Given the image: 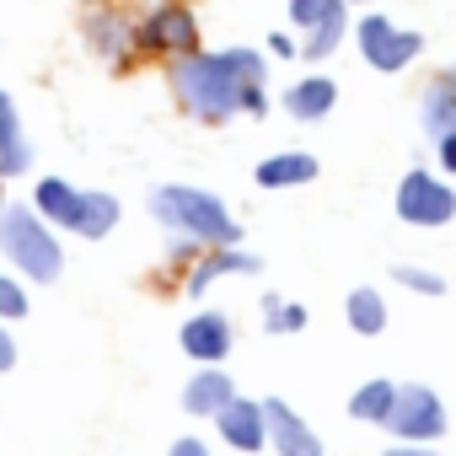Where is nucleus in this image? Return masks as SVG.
<instances>
[{
	"label": "nucleus",
	"mask_w": 456,
	"mask_h": 456,
	"mask_svg": "<svg viewBox=\"0 0 456 456\" xmlns=\"http://www.w3.org/2000/svg\"><path fill=\"white\" fill-rule=\"evenodd\" d=\"M264 76H269V65L258 49H193V54H177L167 70L177 102L204 124H225L232 113L258 118L269 108Z\"/></svg>",
	"instance_id": "1"
},
{
	"label": "nucleus",
	"mask_w": 456,
	"mask_h": 456,
	"mask_svg": "<svg viewBox=\"0 0 456 456\" xmlns=\"http://www.w3.org/2000/svg\"><path fill=\"white\" fill-rule=\"evenodd\" d=\"M151 215L167 225L177 242H193V248H237V220L209 188H193V183H167L151 193Z\"/></svg>",
	"instance_id": "2"
},
{
	"label": "nucleus",
	"mask_w": 456,
	"mask_h": 456,
	"mask_svg": "<svg viewBox=\"0 0 456 456\" xmlns=\"http://www.w3.org/2000/svg\"><path fill=\"white\" fill-rule=\"evenodd\" d=\"M0 258L28 285H54L65 269V248L54 237V225L33 204H0Z\"/></svg>",
	"instance_id": "3"
},
{
	"label": "nucleus",
	"mask_w": 456,
	"mask_h": 456,
	"mask_svg": "<svg viewBox=\"0 0 456 456\" xmlns=\"http://www.w3.org/2000/svg\"><path fill=\"white\" fill-rule=\"evenodd\" d=\"M397 220L419 225V232H435V225H451L456 220V188L424 167H413L403 183H397Z\"/></svg>",
	"instance_id": "4"
},
{
	"label": "nucleus",
	"mask_w": 456,
	"mask_h": 456,
	"mask_svg": "<svg viewBox=\"0 0 456 456\" xmlns=\"http://www.w3.org/2000/svg\"><path fill=\"white\" fill-rule=\"evenodd\" d=\"M387 429H392L397 440H408V445H435V440L445 435V403L435 397V387L408 381V387H397V397H392Z\"/></svg>",
	"instance_id": "5"
},
{
	"label": "nucleus",
	"mask_w": 456,
	"mask_h": 456,
	"mask_svg": "<svg viewBox=\"0 0 456 456\" xmlns=\"http://www.w3.org/2000/svg\"><path fill=\"white\" fill-rule=\"evenodd\" d=\"M354 38H360L365 65H370V70H387V76H392V70H403V65H413V60L424 54V33L397 28V22H392V17H381V12L360 17Z\"/></svg>",
	"instance_id": "6"
},
{
	"label": "nucleus",
	"mask_w": 456,
	"mask_h": 456,
	"mask_svg": "<svg viewBox=\"0 0 456 456\" xmlns=\"http://www.w3.org/2000/svg\"><path fill=\"white\" fill-rule=\"evenodd\" d=\"M177 344H183V354L193 365H220L225 354L237 349V328H232V317H225V312H193L183 322Z\"/></svg>",
	"instance_id": "7"
},
{
	"label": "nucleus",
	"mask_w": 456,
	"mask_h": 456,
	"mask_svg": "<svg viewBox=\"0 0 456 456\" xmlns=\"http://www.w3.org/2000/svg\"><path fill=\"white\" fill-rule=\"evenodd\" d=\"M140 44L145 49H156V54H193L199 49V17L188 12V6H156L151 17H145V28H140Z\"/></svg>",
	"instance_id": "8"
},
{
	"label": "nucleus",
	"mask_w": 456,
	"mask_h": 456,
	"mask_svg": "<svg viewBox=\"0 0 456 456\" xmlns=\"http://www.w3.org/2000/svg\"><path fill=\"white\" fill-rule=\"evenodd\" d=\"M215 429H220V440L232 445V451H242V456H253V451H264L269 445V419H264V403H253V397H232L220 413H215Z\"/></svg>",
	"instance_id": "9"
},
{
	"label": "nucleus",
	"mask_w": 456,
	"mask_h": 456,
	"mask_svg": "<svg viewBox=\"0 0 456 456\" xmlns=\"http://www.w3.org/2000/svg\"><path fill=\"white\" fill-rule=\"evenodd\" d=\"M264 419H269V445L280 456H328L322 440L312 435V424L285 403V397H264Z\"/></svg>",
	"instance_id": "10"
},
{
	"label": "nucleus",
	"mask_w": 456,
	"mask_h": 456,
	"mask_svg": "<svg viewBox=\"0 0 456 456\" xmlns=\"http://www.w3.org/2000/svg\"><path fill=\"white\" fill-rule=\"evenodd\" d=\"M232 397H237V387H232V376H225L220 365H199L193 381L183 387V408H188L193 419H215Z\"/></svg>",
	"instance_id": "11"
},
{
	"label": "nucleus",
	"mask_w": 456,
	"mask_h": 456,
	"mask_svg": "<svg viewBox=\"0 0 456 456\" xmlns=\"http://www.w3.org/2000/svg\"><path fill=\"white\" fill-rule=\"evenodd\" d=\"M28 167H33V145L22 134V113L12 92H0V177H22Z\"/></svg>",
	"instance_id": "12"
},
{
	"label": "nucleus",
	"mask_w": 456,
	"mask_h": 456,
	"mask_svg": "<svg viewBox=\"0 0 456 456\" xmlns=\"http://www.w3.org/2000/svg\"><path fill=\"white\" fill-rule=\"evenodd\" d=\"M258 269H264V258H258V253H248V248H215V253L188 274V296L199 301L215 280H225V274H258Z\"/></svg>",
	"instance_id": "13"
},
{
	"label": "nucleus",
	"mask_w": 456,
	"mask_h": 456,
	"mask_svg": "<svg viewBox=\"0 0 456 456\" xmlns=\"http://www.w3.org/2000/svg\"><path fill=\"white\" fill-rule=\"evenodd\" d=\"M86 44L102 54V60H124L134 49V28L113 12V6H92L86 12Z\"/></svg>",
	"instance_id": "14"
},
{
	"label": "nucleus",
	"mask_w": 456,
	"mask_h": 456,
	"mask_svg": "<svg viewBox=\"0 0 456 456\" xmlns=\"http://www.w3.org/2000/svg\"><path fill=\"white\" fill-rule=\"evenodd\" d=\"M333 108H338V86H333V76H306V81H296V86L285 92V113L301 118V124L328 118Z\"/></svg>",
	"instance_id": "15"
},
{
	"label": "nucleus",
	"mask_w": 456,
	"mask_h": 456,
	"mask_svg": "<svg viewBox=\"0 0 456 456\" xmlns=\"http://www.w3.org/2000/svg\"><path fill=\"white\" fill-rule=\"evenodd\" d=\"M118 215H124V204H118L113 193H102V188H81V209H76V220H70V232L86 237V242H102L113 225H118Z\"/></svg>",
	"instance_id": "16"
},
{
	"label": "nucleus",
	"mask_w": 456,
	"mask_h": 456,
	"mask_svg": "<svg viewBox=\"0 0 456 456\" xmlns=\"http://www.w3.org/2000/svg\"><path fill=\"white\" fill-rule=\"evenodd\" d=\"M322 167H317V156H306V151H280V156H269V161H258V188H301V183H312Z\"/></svg>",
	"instance_id": "17"
},
{
	"label": "nucleus",
	"mask_w": 456,
	"mask_h": 456,
	"mask_svg": "<svg viewBox=\"0 0 456 456\" xmlns=\"http://www.w3.org/2000/svg\"><path fill=\"white\" fill-rule=\"evenodd\" d=\"M33 209H38L49 225H65V232H70V220H76V209H81V188H70V177H38Z\"/></svg>",
	"instance_id": "18"
},
{
	"label": "nucleus",
	"mask_w": 456,
	"mask_h": 456,
	"mask_svg": "<svg viewBox=\"0 0 456 456\" xmlns=\"http://www.w3.org/2000/svg\"><path fill=\"white\" fill-rule=\"evenodd\" d=\"M419 118H424L429 140H440V134H451V129H456V76H440V81H429V86H424Z\"/></svg>",
	"instance_id": "19"
},
{
	"label": "nucleus",
	"mask_w": 456,
	"mask_h": 456,
	"mask_svg": "<svg viewBox=\"0 0 456 456\" xmlns=\"http://www.w3.org/2000/svg\"><path fill=\"white\" fill-rule=\"evenodd\" d=\"M344 317H349V328H354L360 338H376V333L387 328V301H381V290H376V285H360V290H349V306H344Z\"/></svg>",
	"instance_id": "20"
},
{
	"label": "nucleus",
	"mask_w": 456,
	"mask_h": 456,
	"mask_svg": "<svg viewBox=\"0 0 456 456\" xmlns=\"http://www.w3.org/2000/svg\"><path fill=\"white\" fill-rule=\"evenodd\" d=\"M392 397H397V381L376 376V381H365V387L349 397V419H354V424H387V413H392Z\"/></svg>",
	"instance_id": "21"
},
{
	"label": "nucleus",
	"mask_w": 456,
	"mask_h": 456,
	"mask_svg": "<svg viewBox=\"0 0 456 456\" xmlns=\"http://www.w3.org/2000/svg\"><path fill=\"white\" fill-rule=\"evenodd\" d=\"M344 28H349V6L338 0V6L317 22V28H306V44H301V54L306 60H328L333 49H338V38H344Z\"/></svg>",
	"instance_id": "22"
},
{
	"label": "nucleus",
	"mask_w": 456,
	"mask_h": 456,
	"mask_svg": "<svg viewBox=\"0 0 456 456\" xmlns=\"http://www.w3.org/2000/svg\"><path fill=\"white\" fill-rule=\"evenodd\" d=\"M306 328V306L285 301V296H264V333H301Z\"/></svg>",
	"instance_id": "23"
},
{
	"label": "nucleus",
	"mask_w": 456,
	"mask_h": 456,
	"mask_svg": "<svg viewBox=\"0 0 456 456\" xmlns=\"http://www.w3.org/2000/svg\"><path fill=\"white\" fill-rule=\"evenodd\" d=\"M392 280H397L403 290H413V296H445V280H440L435 269H419V264H397Z\"/></svg>",
	"instance_id": "24"
},
{
	"label": "nucleus",
	"mask_w": 456,
	"mask_h": 456,
	"mask_svg": "<svg viewBox=\"0 0 456 456\" xmlns=\"http://www.w3.org/2000/svg\"><path fill=\"white\" fill-rule=\"evenodd\" d=\"M28 317V285L17 274H0V322H17Z\"/></svg>",
	"instance_id": "25"
},
{
	"label": "nucleus",
	"mask_w": 456,
	"mask_h": 456,
	"mask_svg": "<svg viewBox=\"0 0 456 456\" xmlns=\"http://www.w3.org/2000/svg\"><path fill=\"white\" fill-rule=\"evenodd\" d=\"M333 6H338V0H290V22L296 28H317Z\"/></svg>",
	"instance_id": "26"
},
{
	"label": "nucleus",
	"mask_w": 456,
	"mask_h": 456,
	"mask_svg": "<svg viewBox=\"0 0 456 456\" xmlns=\"http://www.w3.org/2000/svg\"><path fill=\"white\" fill-rule=\"evenodd\" d=\"M435 156H440V167H445V172H451V177H456V129H451V134H440V140H435Z\"/></svg>",
	"instance_id": "27"
},
{
	"label": "nucleus",
	"mask_w": 456,
	"mask_h": 456,
	"mask_svg": "<svg viewBox=\"0 0 456 456\" xmlns=\"http://www.w3.org/2000/svg\"><path fill=\"white\" fill-rule=\"evenodd\" d=\"M167 456H215V451H209L199 435H183V440H172V451H167Z\"/></svg>",
	"instance_id": "28"
},
{
	"label": "nucleus",
	"mask_w": 456,
	"mask_h": 456,
	"mask_svg": "<svg viewBox=\"0 0 456 456\" xmlns=\"http://www.w3.org/2000/svg\"><path fill=\"white\" fill-rule=\"evenodd\" d=\"M17 365V338L6 333V322H0V370H12Z\"/></svg>",
	"instance_id": "29"
},
{
	"label": "nucleus",
	"mask_w": 456,
	"mask_h": 456,
	"mask_svg": "<svg viewBox=\"0 0 456 456\" xmlns=\"http://www.w3.org/2000/svg\"><path fill=\"white\" fill-rule=\"evenodd\" d=\"M381 456H440V451H429V445H408V440H397V445H387Z\"/></svg>",
	"instance_id": "30"
},
{
	"label": "nucleus",
	"mask_w": 456,
	"mask_h": 456,
	"mask_svg": "<svg viewBox=\"0 0 456 456\" xmlns=\"http://www.w3.org/2000/svg\"><path fill=\"white\" fill-rule=\"evenodd\" d=\"M269 49H274L280 60H290V54H301V44H296V38H285V33H274V38H269Z\"/></svg>",
	"instance_id": "31"
},
{
	"label": "nucleus",
	"mask_w": 456,
	"mask_h": 456,
	"mask_svg": "<svg viewBox=\"0 0 456 456\" xmlns=\"http://www.w3.org/2000/svg\"><path fill=\"white\" fill-rule=\"evenodd\" d=\"M0 204H6V177H0Z\"/></svg>",
	"instance_id": "32"
}]
</instances>
